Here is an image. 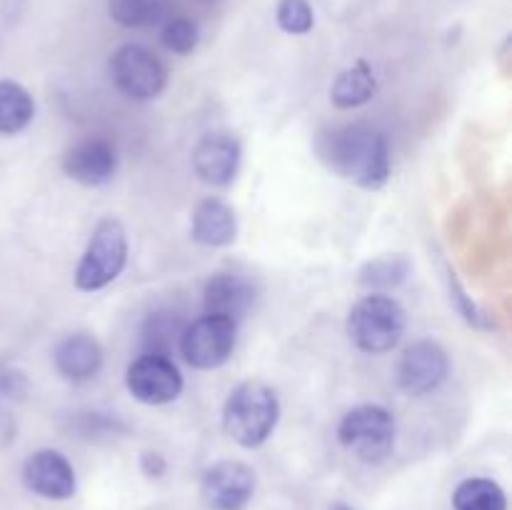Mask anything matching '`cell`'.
<instances>
[{
	"mask_svg": "<svg viewBox=\"0 0 512 510\" xmlns=\"http://www.w3.org/2000/svg\"><path fill=\"white\" fill-rule=\"evenodd\" d=\"M315 153L330 173L365 190H380L393 175L388 135L368 123H345L315 140Z\"/></svg>",
	"mask_w": 512,
	"mask_h": 510,
	"instance_id": "obj_1",
	"label": "cell"
},
{
	"mask_svg": "<svg viewBox=\"0 0 512 510\" xmlns=\"http://www.w3.org/2000/svg\"><path fill=\"white\" fill-rule=\"evenodd\" d=\"M280 423V398L263 380H245L230 390L223 405V428L243 448L268 443Z\"/></svg>",
	"mask_w": 512,
	"mask_h": 510,
	"instance_id": "obj_2",
	"label": "cell"
},
{
	"mask_svg": "<svg viewBox=\"0 0 512 510\" xmlns=\"http://www.w3.org/2000/svg\"><path fill=\"white\" fill-rule=\"evenodd\" d=\"M408 315L390 293H370L353 305L348 315V335L355 348L368 355H383L398 348L405 335Z\"/></svg>",
	"mask_w": 512,
	"mask_h": 510,
	"instance_id": "obj_3",
	"label": "cell"
},
{
	"mask_svg": "<svg viewBox=\"0 0 512 510\" xmlns=\"http://www.w3.org/2000/svg\"><path fill=\"white\" fill-rule=\"evenodd\" d=\"M128 263V233L118 218H103L95 225L85 253L75 268V288L83 293L108 288Z\"/></svg>",
	"mask_w": 512,
	"mask_h": 510,
	"instance_id": "obj_4",
	"label": "cell"
},
{
	"mask_svg": "<svg viewBox=\"0 0 512 510\" xmlns=\"http://www.w3.org/2000/svg\"><path fill=\"white\" fill-rule=\"evenodd\" d=\"M395 415L388 408L375 403L358 405L348 410L338 425V440L360 463H383L395 448Z\"/></svg>",
	"mask_w": 512,
	"mask_h": 510,
	"instance_id": "obj_5",
	"label": "cell"
},
{
	"mask_svg": "<svg viewBox=\"0 0 512 510\" xmlns=\"http://www.w3.org/2000/svg\"><path fill=\"white\" fill-rule=\"evenodd\" d=\"M238 343V323L220 315H200L180 333L178 348L185 363L198 370H215L230 360Z\"/></svg>",
	"mask_w": 512,
	"mask_h": 510,
	"instance_id": "obj_6",
	"label": "cell"
},
{
	"mask_svg": "<svg viewBox=\"0 0 512 510\" xmlns=\"http://www.w3.org/2000/svg\"><path fill=\"white\" fill-rule=\"evenodd\" d=\"M110 78L130 100H153L168 85L163 60L140 43H125L110 58Z\"/></svg>",
	"mask_w": 512,
	"mask_h": 510,
	"instance_id": "obj_7",
	"label": "cell"
},
{
	"mask_svg": "<svg viewBox=\"0 0 512 510\" xmlns=\"http://www.w3.org/2000/svg\"><path fill=\"white\" fill-rule=\"evenodd\" d=\"M183 375L173 358L143 353L125 370V388L143 405H168L183 393Z\"/></svg>",
	"mask_w": 512,
	"mask_h": 510,
	"instance_id": "obj_8",
	"label": "cell"
},
{
	"mask_svg": "<svg viewBox=\"0 0 512 510\" xmlns=\"http://www.w3.org/2000/svg\"><path fill=\"white\" fill-rule=\"evenodd\" d=\"M450 373V358L445 348L435 340H415L403 350L395 368V380L403 393L413 398L433 393L445 383Z\"/></svg>",
	"mask_w": 512,
	"mask_h": 510,
	"instance_id": "obj_9",
	"label": "cell"
},
{
	"mask_svg": "<svg viewBox=\"0 0 512 510\" xmlns=\"http://www.w3.org/2000/svg\"><path fill=\"white\" fill-rule=\"evenodd\" d=\"M200 495L210 510H245L255 495V473L240 460H218L200 478Z\"/></svg>",
	"mask_w": 512,
	"mask_h": 510,
	"instance_id": "obj_10",
	"label": "cell"
},
{
	"mask_svg": "<svg viewBox=\"0 0 512 510\" xmlns=\"http://www.w3.org/2000/svg\"><path fill=\"white\" fill-rule=\"evenodd\" d=\"M243 163V145L238 135L228 130H213L203 135L193 148V170L203 183L213 188H225L238 175Z\"/></svg>",
	"mask_w": 512,
	"mask_h": 510,
	"instance_id": "obj_11",
	"label": "cell"
},
{
	"mask_svg": "<svg viewBox=\"0 0 512 510\" xmlns=\"http://www.w3.org/2000/svg\"><path fill=\"white\" fill-rule=\"evenodd\" d=\"M23 483L30 493L45 500H68L78 488L70 460L53 448H40L28 455L23 463Z\"/></svg>",
	"mask_w": 512,
	"mask_h": 510,
	"instance_id": "obj_12",
	"label": "cell"
},
{
	"mask_svg": "<svg viewBox=\"0 0 512 510\" xmlns=\"http://www.w3.org/2000/svg\"><path fill=\"white\" fill-rule=\"evenodd\" d=\"M63 173L88 188L110 183L118 173V150L103 138L78 140L63 153Z\"/></svg>",
	"mask_w": 512,
	"mask_h": 510,
	"instance_id": "obj_13",
	"label": "cell"
},
{
	"mask_svg": "<svg viewBox=\"0 0 512 510\" xmlns=\"http://www.w3.org/2000/svg\"><path fill=\"white\" fill-rule=\"evenodd\" d=\"M255 298H258V290L248 278L235 273H215L205 283L203 308L208 315H220L238 323L250 313Z\"/></svg>",
	"mask_w": 512,
	"mask_h": 510,
	"instance_id": "obj_14",
	"label": "cell"
},
{
	"mask_svg": "<svg viewBox=\"0 0 512 510\" xmlns=\"http://www.w3.org/2000/svg\"><path fill=\"white\" fill-rule=\"evenodd\" d=\"M53 363L68 383H88L103 368V348L90 333L65 335L55 345Z\"/></svg>",
	"mask_w": 512,
	"mask_h": 510,
	"instance_id": "obj_15",
	"label": "cell"
},
{
	"mask_svg": "<svg viewBox=\"0 0 512 510\" xmlns=\"http://www.w3.org/2000/svg\"><path fill=\"white\" fill-rule=\"evenodd\" d=\"M190 235L205 248H225L238 238V215L220 198L200 200L190 220Z\"/></svg>",
	"mask_w": 512,
	"mask_h": 510,
	"instance_id": "obj_16",
	"label": "cell"
},
{
	"mask_svg": "<svg viewBox=\"0 0 512 510\" xmlns=\"http://www.w3.org/2000/svg\"><path fill=\"white\" fill-rule=\"evenodd\" d=\"M375 93H378V78L365 60H355L330 85V100L338 110L363 108L375 98Z\"/></svg>",
	"mask_w": 512,
	"mask_h": 510,
	"instance_id": "obj_17",
	"label": "cell"
},
{
	"mask_svg": "<svg viewBox=\"0 0 512 510\" xmlns=\"http://www.w3.org/2000/svg\"><path fill=\"white\" fill-rule=\"evenodd\" d=\"M413 263L403 253H385L360 268L358 283L370 293H390L408 280Z\"/></svg>",
	"mask_w": 512,
	"mask_h": 510,
	"instance_id": "obj_18",
	"label": "cell"
},
{
	"mask_svg": "<svg viewBox=\"0 0 512 510\" xmlns=\"http://www.w3.org/2000/svg\"><path fill=\"white\" fill-rule=\"evenodd\" d=\"M35 118V100L15 80H0V135H15Z\"/></svg>",
	"mask_w": 512,
	"mask_h": 510,
	"instance_id": "obj_19",
	"label": "cell"
},
{
	"mask_svg": "<svg viewBox=\"0 0 512 510\" xmlns=\"http://www.w3.org/2000/svg\"><path fill=\"white\" fill-rule=\"evenodd\" d=\"M108 13L123 28L143 30L163 25L173 15L170 0H108Z\"/></svg>",
	"mask_w": 512,
	"mask_h": 510,
	"instance_id": "obj_20",
	"label": "cell"
},
{
	"mask_svg": "<svg viewBox=\"0 0 512 510\" xmlns=\"http://www.w3.org/2000/svg\"><path fill=\"white\" fill-rule=\"evenodd\" d=\"M455 510H508L505 490L490 478H468L455 488Z\"/></svg>",
	"mask_w": 512,
	"mask_h": 510,
	"instance_id": "obj_21",
	"label": "cell"
},
{
	"mask_svg": "<svg viewBox=\"0 0 512 510\" xmlns=\"http://www.w3.org/2000/svg\"><path fill=\"white\" fill-rule=\"evenodd\" d=\"M160 40L175 55H190L200 43V28L195 20L183 18V15H170L160 30Z\"/></svg>",
	"mask_w": 512,
	"mask_h": 510,
	"instance_id": "obj_22",
	"label": "cell"
},
{
	"mask_svg": "<svg viewBox=\"0 0 512 510\" xmlns=\"http://www.w3.org/2000/svg\"><path fill=\"white\" fill-rule=\"evenodd\" d=\"M278 28L288 35H305L313 30L315 13L308 0H278L275 8Z\"/></svg>",
	"mask_w": 512,
	"mask_h": 510,
	"instance_id": "obj_23",
	"label": "cell"
},
{
	"mask_svg": "<svg viewBox=\"0 0 512 510\" xmlns=\"http://www.w3.org/2000/svg\"><path fill=\"white\" fill-rule=\"evenodd\" d=\"M180 333H183V328H178V320L173 315H153L143 330V343L148 345L145 353H158L170 358V350H173L175 340H180Z\"/></svg>",
	"mask_w": 512,
	"mask_h": 510,
	"instance_id": "obj_24",
	"label": "cell"
},
{
	"mask_svg": "<svg viewBox=\"0 0 512 510\" xmlns=\"http://www.w3.org/2000/svg\"><path fill=\"white\" fill-rule=\"evenodd\" d=\"M140 465H143V473L150 475V478H160V475L165 473V468H168V463H165V458L160 453H143V458H140Z\"/></svg>",
	"mask_w": 512,
	"mask_h": 510,
	"instance_id": "obj_25",
	"label": "cell"
},
{
	"mask_svg": "<svg viewBox=\"0 0 512 510\" xmlns=\"http://www.w3.org/2000/svg\"><path fill=\"white\" fill-rule=\"evenodd\" d=\"M330 510H353V508H350V505H345V503H333V505H330Z\"/></svg>",
	"mask_w": 512,
	"mask_h": 510,
	"instance_id": "obj_26",
	"label": "cell"
},
{
	"mask_svg": "<svg viewBox=\"0 0 512 510\" xmlns=\"http://www.w3.org/2000/svg\"><path fill=\"white\" fill-rule=\"evenodd\" d=\"M203 3H215V0H203Z\"/></svg>",
	"mask_w": 512,
	"mask_h": 510,
	"instance_id": "obj_27",
	"label": "cell"
}]
</instances>
